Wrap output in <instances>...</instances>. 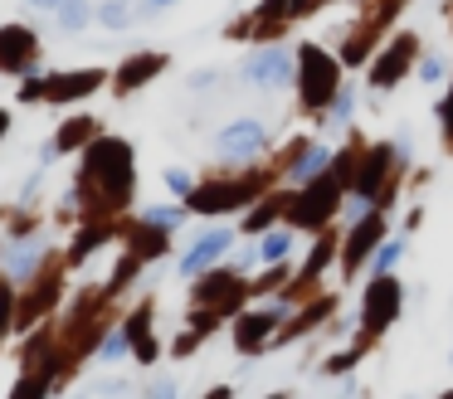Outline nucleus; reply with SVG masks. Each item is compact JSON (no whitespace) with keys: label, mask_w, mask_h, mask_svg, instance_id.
I'll return each mask as SVG.
<instances>
[{"label":"nucleus","mask_w":453,"mask_h":399,"mask_svg":"<svg viewBox=\"0 0 453 399\" xmlns=\"http://www.w3.org/2000/svg\"><path fill=\"white\" fill-rule=\"evenodd\" d=\"M15 282H0V341L11 336V321H15Z\"/></svg>","instance_id":"obj_30"},{"label":"nucleus","mask_w":453,"mask_h":399,"mask_svg":"<svg viewBox=\"0 0 453 399\" xmlns=\"http://www.w3.org/2000/svg\"><path fill=\"white\" fill-rule=\"evenodd\" d=\"M400 302H404V288L390 278V272H375L371 288H365V302H361V326L365 336H380L395 317H400Z\"/></svg>","instance_id":"obj_6"},{"label":"nucleus","mask_w":453,"mask_h":399,"mask_svg":"<svg viewBox=\"0 0 453 399\" xmlns=\"http://www.w3.org/2000/svg\"><path fill=\"white\" fill-rule=\"evenodd\" d=\"M196 346H200V326H196V331H186V336H176V346H171V350H176V356H190Z\"/></svg>","instance_id":"obj_39"},{"label":"nucleus","mask_w":453,"mask_h":399,"mask_svg":"<svg viewBox=\"0 0 453 399\" xmlns=\"http://www.w3.org/2000/svg\"><path fill=\"white\" fill-rule=\"evenodd\" d=\"M40 64V39L30 25H0V73H30Z\"/></svg>","instance_id":"obj_10"},{"label":"nucleus","mask_w":453,"mask_h":399,"mask_svg":"<svg viewBox=\"0 0 453 399\" xmlns=\"http://www.w3.org/2000/svg\"><path fill=\"white\" fill-rule=\"evenodd\" d=\"M5 132H11V112L0 107V142H5Z\"/></svg>","instance_id":"obj_43"},{"label":"nucleus","mask_w":453,"mask_h":399,"mask_svg":"<svg viewBox=\"0 0 453 399\" xmlns=\"http://www.w3.org/2000/svg\"><path fill=\"white\" fill-rule=\"evenodd\" d=\"M390 5H400V0H390Z\"/></svg>","instance_id":"obj_47"},{"label":"nucleus","mask_w":453,"mask_h":399,"mask_svg":"<svg viewBox=\"0 0 453 399\" xmlns=\"http://www.w3.org/2000/svg\"><path fill=\"white\" fill-rule=\"evenodd\" d=\"M268 399H283V395H268Z\"/></svg>","instance_id":"obj_46"},{"label":"nucleus","mask_w":453,"mask_h":399,"mask_svg":"<svg viewBox=\"0 0 453 399\" xmlns=\"http://www.w3.org/2000/svg\"><path fill=\"white\" fill-rule=\"evenodd\" d=\"M205 399H229V389H225V385H219V389H210V395H205Z\"/></svg>","instance_id":"obj_44"},{"label":"nucleus","mask_w":453,"mask_h":399,"mask_svg":"<svg viewBox=\"0 0 453 399\" xmlns=\"http://www.w3.org/2000/svg\"><path fill=\"white\" fill-rule=\"evenodd\" d=\"M414 49H419V44H414V35H400V39H395V44L385 49L380 58H375L371 88H395V83H400V78L410 73V64H414Z\"/></svg>","instance_id":"obj_14"},{"label":"nucleus","mask_w":453,"mask_h":399,"mask_svg":"<svg viewBox=\"0 0 453 399\" xmlns=\"http://www.w3.org/2000/svg\"><path fill=\"white\" fill-rule=\"evenodd\" d=\"M249 292H244V282H239V268H219V272H210V278H200L196 282V307H205V317H196V326L205 331L210 321H219V317H229V311L244 302Z\"/></svg>","instance_id":"obj_5"},{"label":"nucleus","mask_w":453,"mask_h":399,"mask_svg":"<svg viewBox=\"0 0 453 399\" xmlns=\"http://www.w3.org/2000/svg\"><path fill=\"white\" fill-rule=\"evenodd\" d=\"M176 0H137V15H157V10H171Z\"/></svg>","instance_id":"obj_40"},{"label":"nucleus","mask_w":453,"mask_h":399,"mask_svg":"<svg viewBox=\"0 0 453 399\" xmlns=\"http://www.w3.org/2000/svg\"><path fill=\"white\" fill-rule=\"evenodd\" d=\"M44 97V78H20V103H40Z\"/></svg>","instance_id":"obj_37"},{"label":"nucleus","mask_w":453,"mask_h":399,"mask_svg":"<svg viewBox=\"0 0 453 399\" xmlns=\"http://www.w3.org/2000/svg\"><path fill=\"white\" fill-rule=\"evenodd\" d=\"M336 78H342V64H336L322 44H303V49H297V97H303V107L322 112V107L342 93Z\"/></svg>","instance_id":"obj_3"},{"label":"nucleus","mask_w":453,"mask_h":399,"mask_svg":"<svg viewBox=\"0 0 453 399\" xmlns=\"http://www.w3.org/2000/svg\"><path fill=\"white\" fill-rule=\"evenodd\" d=\"M166 68V54H132L127 64L118 68V93L127 97V93H137L142 83H151V78Z\"/></svg>","instance_id":"obj_16"},{"label":"nucleus","mask_w":453,"mask_h":399,"mask_svg":"<svg viewBox=\"0 0 453 399\" xmlns=\"http://www.w3.org/2000/svg\"><path fill=\"white\" fill-rule=\"evenodd\" d=\"M400 243H380V253H375V272H390L395 268V263H400Z\"/></svg>","instance_id":"obj_34"},{"label":"nucleus","mask_w":453,"mask_h":399,"mask_svg":"<svg viewBox=\"0 0 453 399\" xmlns=\"http://www.w3.org/2000/svg\"><path fill=\"white\" fill-rule=\"evenodd\" d=\"M142 224H151V229H180L186 224V210L180 204H157V210H142Z\"/></svg>","instance_id":"obj_27"},{"label":"nucleus","mask_w":453,"mask_h":399,"mask_svg":"<svg viewBox=\"0 0 453 399\" xmlns=\"http://www.w3.org/2000/svg\"><path fill=\"white\" fill-rule=\"evenodd\" d=\"M98 356H103V360H122V356H132V341H127V331H112V336L98 346Z\"/></svg>","instance_id":"obj_31"},{"label":"nucleus","mask_w":453,"mask_h":399,"mask_svg":"<svg viewBox=\"0 0 453 399\" xmlns=\"http://www.w3.org/2000/svg\"><path fill=\"white\" fill-rule=\"evenodd\" d=\"M332 253H336V234H322V239H317V249H312V258L303 263V272H297L293 282H283V297H288V302H297V288H307V282H312L317 272H322L326 263H332Z\"/></svg>","instance_id":"obj_18"},{"label":"nucleus","mask_w":453,"mask_h":399,"mask_svg":"<svg viewBox=\"0 0 453 399\" xmlns=\"http://www.w3.org/2000/svg\"><path fill=\"white\" fill-rule=\"evenodd\" d=\"M268 146V132L258 122H229V127H219V136H215V161L219 165H249V161H258V151Z\"/></svg>","instance_id":"obj_7"},{"label":"nucleus","mask_w":453,"mask_h":399,"mask_svg":"<svg viewBox=\"0 0 453 399\" xmlns=\"http://www.w3.org/2000/svg\"><path fill=\"white\" fill-rule=\"evenodd\" d=\"M278 214H288V204H283V200H264V204H254V210H249V219H244V234H264L268 224L278 219Z\"/></svg>","instance_id":"obj_26"},{"label":"nucleus","mask_w":453,"mask_h":399,"mask_svg":"<svg viewBox=\"0 0 453 399\" xmlns=\"http://www.w3.org/2000/svg\"><path fill=\"white\" fill-rule=\"evenodd\" d=\"M166 185H171V195H190V190H196V180H190L186 171H176V165L166 171Z\"/></svg>","instance_id":"obj_36"},{"label":"nucleus","mask_w":453,"mask_h":399,"mask_svg":"<svg viewBox=\"0 0 453 399\" xmlns=\"http://www.w3.org/2000/svg\"><path fill=\"white\" fill-rule=\"evenodd\" d=\"M439 127H443V142L453 146V83H449V93H443V103H439Z\"/></svg>","instance_id":"obj_32"},{"label":"nucleus","mask_w":453,"mask_h":399,"mask_svg":"<svg viewBox=\"0 0 453 399\" xmlns=\"http://www.w3.org/2000/svg\"><path fill=\"white\" fill-rule=\"evenodd\" d=\"M439 399H453V389H449V395H439Z\"/></svg>","instance_id":"obj_45"},{"label":"nucleus","mask_w":453,"mask_h":399,"mask_svg":"<svg viewBox=\"0 0 453 399\" xmlns=\"http://www.w3.org/2000/svg\"><path fill=\"white\" fill-rule=\"evenodd\" d=\"M112 239V224H103V219H93L88 224V229H83L79 234V243H73V249H69V263H83V258H88V253L93 249H98V243H108Z\"/></svg>","instance_id":"obj_25"},{"label":"nucleus","mask_w":453,"mask_h":399,"mask_svg":"<svg viewBox=\"0 0 453 399\" xmlns=\"http://www.w3.org/2000/svg\"><path fill=\"white\" fill-rule=\"evenodd\" d=\"M40 258H44V243L40 239H15V249H11V263H5V268H11V282H25V278H35V272H40Z\"/></svg>","instance_id":"obj_20"},{"label":"nucleus","mask_w":453,"mask_h":399,"mask_svg":"<svg viewBox=\"0 0 453 399\" xmlns=\"http://www.w3.org/2000/svg\"><path fill=\"white\" fill-rule=\"evenodd\" d=\"M332 307H336V297H322V302H317L312 311H303V317H297V321H293V326H288V331H283V336H278V341H293V336H303V331H307V326H317V321H322V317H326V311H332Z\"/></svg>","instance_id":"obj_28"},{"label":"nucleus","mask_w":453,"mask_h":399,"mask_svg":"<svg viewBox=\"0 0 453 399\" xmlns=\"http://www.w3.org/2000/svg\"><path fill=\"white\" fill-rule=\"evenodd\" d=\"M50 389H54V365H25V375L15 380V389H11V399H50Z\"/></svg>","instance_id":"obj_21"},{"label":"nucleus","mask_w":453,"mask_h":399,"mask_svg":"<svg viewBox=\"0 0 453 399\" xmlns=\"http://www.w3.org/2000/svg\"><path fill=\"white\" fill-rule=\"evenodd\" d=\"M288 249H293V234L278 229V234H268V239L258 243V258H264V263H283V258H288Z\"/></svg>","instance_id":"obj_29"},{"label":"nucleus","mask_w":453,"mask_h":399,"mask_svg":"<svg viewBox=\"0 0 453 399\" xmlns=\"http://www.w3.org/2000/svg\"><path fill=\"white\" fill-rule=\"evenodd\" d=\"M307 5H312V0H307Z\"/></svg>","instance_id":"obj_48"},{"label":"nucleus","mask_w":453,"mask_h":399,"mask_svg":"<svg viewBox=\"0 0 453 399\" xmlns=\"http://www.w3.org/2000/svg\"><path fill=\"white\" fill-rule=\"evenodd\" d=\"M98 132V122L93 117H69V122L59 127V136H54V156H64V151H79L88 136Z\"/></svg>","instance_id":"obj_23"},{"label":"nucleus","mask_w":453,"mask_h":399,"mask_svg":"<svg viewBox=\"0 0 453 399\" xmlns=\"http://www.w3.org/2000/svg\"><path fill=\"white\" fill-rule=\"evenodd\" d=\"M93 88H103V68H83V73H50V78H44V103H83Z\"/></svg>","instance_id":"obj_15"},{"label":"nucleus","mask_w":453,"mask_h":399,"mask_svg":"<svg viewBox=\"0 0 453 399\" xmlns=\"http://www.w3.org/2000/svg\"><path fill=\"white\" fill-rule=\"evenodd\" d=\"M147 399H180L176 380H157V385H147Z\"/></svg>","instance_id":"obj_38"},{"label":"nucleus","mask_w":453,"mask_h":399,"mask_svg":"<svg viewBox=\"0 0 453 399\" xmlns=\"http://www.w3.org/2000/svg\"><path fill=\"white\" fill-rule=\"evenodd\" d=\"M385 239V219H380V210H365L361 219H356V229L346 234V243H342V272L351 278V272H361V263L371 258V249Z\"/></svg>","instance_id":"obj_11"},{"label":"nucleus","mask_w":453,"mask_h":399,"mask_svg":"<svg viewBox=\"0 0 453 399\" xmlns=\"http://www.w3.org/2000/svg\"><path fill=\"white\" fill-rule=\"evenodd\" d=\"M390 161H395V151L390 146H371V151L356 161V180H351V190H356V200L361 204H371V210H380V200H385V190H390Z\"/></svg>","instance_id":"obj_8"},{"label":"nucleus","mask_w":453,"mask_h":399,"mask_svg":"<svg viewBox=\"0 0 453 399\" xmlns=\"http://www.w3.org/2000/svg\"><path fill=\"white\" fill-rule=\"evenodd\" d=\"M326 161H332V151H326L322 142H297V146H293V156H288V175L307 185L312 175H322V171H326Z\"/></svg>","instance_id":"obj_17"},{"label":"nucleus","mask_w":453,"mask_h":399,"mask_svg":"<svg viewBox=\"0 0 453 399\" xmlns=\"http://www.w3.org/2000/svg\"><path fill=\"white\" fill-rule=\"evenodd\" d=\"M127 341H132V356H137L142 365H151V360H157V341H151V302H142V307L132 311Z\"/></svg>","instance_id":"obj_19"},{"label":"nucleus","mask_w":453,"mask_h":399,"mask_svg":"<svg viewBox=\"0 0 453 399\" xmlns=\"http://www.w3.org/2000/svg\"><path fill=\"white\" fill-rule=\"evenodd\" d=\"M98 25L103 29H132L137 25V5L132 0H98Z\"/></svg>","instance_id":"obj_24"},{"label":"nucleus","mask_w":453,"mask_h":399,"mask_svg":"<svg viewBox=\"0 0 453 399\" xmlns=\"http://www.w3.org/2000/svg\"><path fill=\"white\" fill-rule=\"evenodd\" d=\"M142 399H147V395H142Z\"/></svg>","instance_id":"obj_49"},{"label":"nucleus","mask_w":453,"mask_h":399,"mask_svg":"<svg viewBox=\"0 0 453 399\" xmlns=\"http://www.w3.org/2000/svg\"><path fill=\"white\" fill-rule=\"evenodd\" d=\"M73 195H79V200H93L103 214L118 210L132 195V146L118 142V136L88 142V156H83V171H79V190Z\"/></svg>","instance_id":"obj_1"},{"label":"nucleus","mask_w":453,"mask_h":399,"mask_svg":"<svg viewBox=\"0 0 453 399\" xmlns=\"http://www.w3.org/2000/svg\"><path fill=\"white\" fill-rule=\"evenodd\" d=\"M229 243H234V234H229V229L200 234V239L190 243V253L180 258V278H200V272H210V268H215V263L229 253Z\"/></svg>","instance_id":"obj_13"},{"label":"nucleus","mask_w":453,"mask_h":399,"mask_svg":"<svg viewBox=\"0 0 453 399\" xmlns=\"http://www.w3.org/2000/svg\"><path fill=\"white\" fill-rule=\"evenodd\" d=\"M54 15H59L64 35H83V29L98 19V5H88V0H59V10H54Z\"/></svg>","instance_id":"obj_22"},{"label":"nucleus","mask_w":453,"mask_h":399,"mask_svg":"<svg viewBox=\"0 0 453 399\" xmlns=\"http://www.w3.org/2000/svg\"><path fill=\"white\" fill-rule=\"evenodd\" d=\"M258 190H264V175L210 180V185H196V190L186 195V210H190V214H229V210H239V204H249Z\"/></svg>","instance_id":"obj_4"},{"label":"nucleus","mask_w":453,"mask_h":399,"mask_svg":"<svg viewBox=\"0 0 453 399\" xmlns=\"http://www.w3.org/2000/svg\"><path fill=\"white\" fill-rule=\"evenodd\" d=\"M293 73H297V58L288 54V49H278V44L254 49L249 64H244V78L254 88H288V83H293Z\"/></svg>","instance_id":"obj_9"},{"label":"nucleus","mask_w":453,"mask_h":399,"mask_svg":"<svg viewBox=\"0 0 453 399\" xmlns=\"http://www.w3.org/2000/svg\"><path fill=\"white\" fill-rule=\"evenodd\" d=\"M356 161H361L356 151H342V161H326V171L312 175V180L293 195V204H288V224H293V229H322V224L336 214V204H342V190H351Z\"/></svg>","instance_id":"obj_2"},{"label":"nucleus","mask_w":453,"mask_h":399,"mask_svg":"<svg viewBox=\"0 0 453 399\" xmlns=\"http://www.w3.org/2000/svg\"><path fill=\"white\" fill-rule=\"evenodd\" d=\"M443 73H449V68H443V58H439V54H429V58L419 64V78H424V83H439Z\"/></svg>","instance_id":"obj_35"},{"label":"nucleus","mask_w":453,"mask_h":399,"mask_svg":"<svg viewBox=\"0 0 453 399\" xmlns=\"http://www.w3.org/2000/svg\"><path fill=\"white\" fill-rule=\"evenodd\" d=\"M332 112H326V117H332V127H346V122H351V93H346V88H342V93H336L332 97Z\"/></svg>","instance_id":"obj_33"},{"label":"nucleus","mask_w":453,"mask_h":399,"mask_svg":"<svg viewBox=\"0 0 453 399\" xmlns=\"http://www.w3.org/2000/svg\"><path fill=\"white\" fill-rule=\"evenodd\" d=\"M293 307V302H278V307H264V311H244V317L234 321V346H239V356H258V350L268 346V336H273V326H278V317Z\"/></svg>","instance_id":"obj_12"},{"label":"nucleus","mask_w":453,"mask_h":399,"mask_svg":"<svg viewBox=\"0 0 453 399\" xmlns=\"http://www.w3.org/2000/svg\"><path fill=\"white\" fill-rule=\"evenodd\" d=\"M103 399H118V395H127V380H108V385L98 389Z\"/></svg>","instance_id":"obj_41"},{"label":"nucleus","mask_w":453,"mask_h":399,"mask_svg":"<svg viewBox=\"0 0 453 399\" xmlns=\"http://www.w3.org/2000/svg\"><path fill=\"white\" fill-rule=\"evenodd\" d=\"M30 10H59V0H25Z\"/></svg>","instance_id":"obj_42"}]
</instances>
